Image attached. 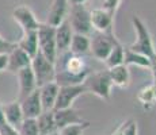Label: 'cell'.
I'll use <instances>...</instances> for the list:
<instances>
[{
  "label": "cell",
  "mask_w": 156,
  "mask_h": 135,
  "mask_svg": "<svg viewBox=\"0 0 156 135\" xmlns=\"http://www.w3.org/2000/svg\"><path fill=\"white\" fill-rule=\"evenodd\" d=\"M57 59H60V65L55 64V83L58 86L79 85L84 83V80L88 77L90 68L83 56H75L67 52L57 56Z\"/></svg>",
  "instance_id": "obj_1"
},
{
  "label": "cell",
  "mask_w": 156,
  "mask_h": 135,
  "mask_svg": "<svg viewBox=\"0 0 156 135\" xmlns=\"http://www.w3.org/2000/svg\"><path fill=\"white\" fill-rule=\"evenodd\" d=\"M132 26H133L134 32H136V41L129 46V49L139 53V54H143V56L148 57L155 66L156 65V50H155L154 41H152L151 32H149L148 27H147V25L137 15L132 16Z\"/></svg>",
  "instance_id": "obj_2"
},
{
  "label": "cell",
  "mask_w": 156,
  "mask_h": 135,
  "mask_svg": "<svg viewBox=\"0 0 156 135\" xmlns=\"http://www.w3.org/2000/svg\"><path fill=\"white\" fill-rule=\"evenodd\" d=\"M118 43V39L114 35V31H94L90 35V54L95 59L103 61L107 58L112 49Z\"/></svg>",
  "instance_id": "obj_3"
},
{
  "label": "cell",
  "mask_w": 156,
  "mask_h": 135,
  "mask_svg": "<svg viewBox=\"0 0 156 135\" xmlns=\"http://www.w3.org/2000/svg\"><path fill=\"white\" fill-rule=\"evenodd\" d=\"M84 86L87 93H92L98 96L99 99L109 100L112 95L113 83L109 76V72L106 70H98L94 73H90L88 77L84 80Z\"/></svg>",
  "instance_id": "obj_4"
},
{
  "label": "cell",
  "mask_w": 156,
  "mask_h": 135,
  "mask_svg": "<svg viewBox=\"0 0 156 135\" xmlns=\"http://www.w3.org/2000/svg\"><path fill=\"white\" fill-rule=\"evenodd\" d=\"M38 35V52L46 59L56 64L57 47H56V27L46 23H41L37 30Z\"/></svg>",
  "instance_id": "obj_5"
},
{
  "label": "cell",
  "mask_w": 156,
  "mask_h": 135,
  "mask_svg": "<svg viewBox=\"0 0 156 135\" xmlns=\"http://www.w3.org/2000/svg\"><path fill=\"white\" fill-rule=\"evenodd\" d=\"M68 22L75 34L91 35L94 32L91 25V18H90V10H87L86 5H69V12H68Z\"/></svg>",
  "instance_id": "obj_6"
},
{
  "label": "cell",
  "mask_w": 156,
  "mask_h": 135,
  "mask_svg": "<svg viewBox=\"0 0 156 135\" xmlns=\"http://www.w3.org/2000/svg\"><path fill=\"white\" fill-rule=\"evenodd\" d=\"M30 66H31V70H33V73H34L35 83H37L38 88L45 85V84H48V83L55 81V76H56L55 64L50 62L49 59L45 58L40 52L31 58Z\"/></svg>",
  "instance_id": "obj_7"
},
{
  "label": "cell",
  "mask_w": 156,
  "mask_h": 135,
  "mask_svg": "<svg viewBox=\"0 0 156 135\" xmlns=\"http://www.w3.org/2000/svg\"><path fill=\"white\" fill-rule=\"evenodd\" d=\"M84 93H87L84 84L60 86L58 95H57V100H56V104H55V108H53V110H62V108L72 107L73 101Z\"/></svg>",
  "instance_id": "obj_8"
},
{
  "label": "cell",
  "mask_w": 156,
  "mask_h": 135,
  "mask_svg": "<svg viewBox=\"0 0 156 135\" xmlns=\"http://www.w3.org/2000/svg\"><path fill=\"white\" fill-rule=\"evenodd\" d=\"M12 18L20 26V29L23 30V32L26 31H37L41 23L37 20L34 12L31 11V8L26 4H20L18 7L14 8L12 11Z\"/></svg>",
  "instance_id": "obj_9"
},
{
  "label": "cell",
  "mask_w": 156,
  "mask_h": 135,
  "mask_svg": "<svg viewBox=\"0 0 156 135\" xmlns=\"http://www.w3.org/2000/svg\"><path fill=\"white\" fill-rule=\"evenodd\" d=\"M90 18H91V25L94 31H112L113 30V20L114 15L105 8H94L90 11Z\"/></svg>",
  "instance_id": "obj_10"
},
{
  "label": "cell",
  "mask_w": 156,
  "mask_h": 135,
  "mask_svg": "<svg viewBox=\"0 0 156 135\" xmlns=\"http://www.w3.org/2000/svg\"><path fill=\"white\" fill-rule=\"evenodd\" d=\"M18 76V83H19V95H18V101L23 100L26 96L38 89L37 83H35L34 73L31 70V66L23 68L22 70H19L16 73Z\"/></svg>",
  "instance_id": "obj_11"
},
{
  "label": "cell",
  "mask_w": 156,
  "mask_h": 135,
  "mask_svg": "<svg viewBox=\"0 0 156 135\" xmlns=\"http://www.w3.org/2000/svg\"><path fill=\"white\" fill-rule=\"evenodd\" d=\"M19 103H20V108H22V112H23V118H26V119H37L44 111L38 89H35L33 93L26 96Z\"/></svg>",
  "instance_id": "obj_12"
},
{
  "label": "cell",
  "mask_w": 156,
  "mask_h": 135,
  "mask_svg": "<svg viewBox=\"0 0 156 135\" xmlns=\"http://www.w3.org/2000/svg\"><path fill=\"white\" fill-rule=\"evenodd\" d=\"M53 115H55V122H56L57 131L61 130V128H64V127H67V126L80 124V123L86 122L73 107L62 108V110H53Z\"/></svg>",
  "instance_id": "obj_13"
},
{
  "label": "cell",
  "mask_w": 156,
  "mask_h": 135,
  "mask_svg": "<svg viewBox=\"0 0 156 135\" xmlns=\"http://www.w3.org/2000/svg\"><path fill=\"white\" fill-rule=\"evenodd\" d=\"M68 12H69L68 0H53L50 10L48 12L46 25L57 27L60 23H62L68 18Z\"/></svg>",
  "instance_id": "obj_14"
},
{
  "label": "cell",
  "mask_w": 156,
  "mask_h": 135,
  "mask_svg": "<svg viewBox=\"0 0 156 135\" xmlns=\"http://www.w3.org/2000/svg\"><path fill=\"white\" fill-rule=\"evenodd\" d=\"M73 37V31H72L69 22L65 19L62 23H60L56 27V47H57V56L62 53L69 52L71 41Z\"/></svg>",
  "instance_id": "obj_15"
},
{
  "label": "cell",
  "mask_w": 156,
  "mask_h": 135,
  "mask_svg": "<svg viewBox=\"0 0 156 135\" xmlns=\"http://www.w3.org/2000/svg\"><path fill=\"white\" fill-rule=\"evenodd\" d=\"M30 64H31V58L27 56V53H25L16 45V47L7 56V69L5 70L16 74L23 68L30 66Z\"/></svg>",
  "instance_id": "obj_16"
},
{
  "label": "cell",
  "mask_w": 156,
  "mask_h": 135,
  "mask_svg": "<svg viewBox=\"0 0 156 135\" xmlns=\"http://www.w3.org/2000/svg\"><path fill=\"white\" fill-rule=\"evenodd\" d=\"M58 89L60 86L57 85L55 81L48 83L45 85L40 86V99H41V104H42V110L44 111H53L57 100V95H58Z\"/></svg>",
  "instance_id": "obj_17"
},
{
  "label": "cell",
  "mask_w": 156,
  "mask_h": 135,
  "mask_svg": "<svg viewBox=\"0 0 156 135\" xmlns=\"http://www.w3.org/2000/svg\"><path fill=\"white\" fill-rule=\"evenodd\" d=\"M2 112H3L5 122L15 128H18V126L25 119L23 118L22 108H20V103L18 100L10 101L7 104H2Z\"/></svg>",
  "instance_id": "obj_18"
},
{
  "label": "cell",
  "mask_w": 156,
  "mask_h": 135,
  "mask_svg": "<svg viewBox=\"0 0 156 135\" xmlns=\"http://www.w3.org/2000/svg\"><path fill=\"white\" fill-rule=\"evenodd\" d=\"M109 76L112 79L113 85L119 86V88H128L130 84V72L129 66L126 65H118V66H113L107 69Z\"/></svg>",
  "instance_id": "obj_19"
},
{
  "label": "cell",
  "mask_w": 156,
  "mask_h": 135,
  "mask_svg": "<svg viewBox=\"0 0 156 135\" xmlns=\"http://www.w3.org/2000/svg\"><path fill=\"white\" fill-rule=\"evenodd\" d=\"M18 47L23 50L25 53H27V56L30 58L35 56L38 53V35L37 31H26L23 32L22 38L19 39V42H16Z\"/></svg>",
  "instance_id": "obj_20"
},
{
  "label": "cell",
  "mask_w": 156,
  "mask_h": 135,
  "mask_svg": "<svg viewBox=\"0 0 156 135\" xmlns=\"http://www.w3.org/2000/svg\"><path fill=\"white\" fill-rule=\"evenodd\" d=\"M38 126V135H50L57 131L55 115L53 111H42L40 116L37 118Z\"/></svg>",
  "instance_id": "obj_21"
},
{
  "label": "cell",
  "mask_w": 156,
  "mask_h": 135,
  "mask_svg": "<svg viewBox=\"0 0 156 135\" xmlns=\"http://www.w3.org/2000/svg\"><path fill=\"white\" fill-rule=\"evenodd\" d=\"M136 99L145 111L152 110L156 104V85L151 84V85H147L141 88L139 91V93H137Z\"/></svg>",
  "instance_id": "obj_22"
},
{
  "label": "cell",
  "mask_w": 156,
  "mask_h": 135,
  "mask_svg": "<svg viewBox=\"0 0 156 135\" xmlns=\"http://www.w3.org/2000/svg\"><path fill=\"white\" fill-rule=\"evenodd\" d=\"M124 65H126V66L134 65V66L148 68V69H152V66H154L152 61L148 58V57H145V56H143V54H139V53L133 52V50H130L129 47H125Z\"/></svg>",
  "instance_id": "obj_23"
},
{
  "label": "cell",
  "mask_w": 156,
  "mask_h": 135,
  "mask_svg": "<svg viewBox=\"0 0 156 135\" xmlns=\"http://www.w3.org/2000/svg\"><path fill=\"white\" fill-rule=\"evenodd\" d=\"M69 53L75 56H87L90 54V37L83 34H75L72 37L71 46H69Z\"/></svg>",
  "instance_id": "obj_24"
},
{
  "label": "cell",
  "mask_w": 156,
  "mask_h": 135,
  "mask_svg": "<svg viewBox=\"0 0 156 135\" xmlns=\"http://www.w3.org/2000/svg\"><path fill=\"white\" fill-rule=\"evenodd\" d=\"M124 53H125V47L118 42L112 49V52L107 56V58L105 59V64H106L107 69L124 64Z\"/></svg>",
  "instance_id": "obj_25"
},
{
  "label": "cell",
  "mask_w": 156,
  "mask_h": 135,
  "mask_svg": "<svg viewBox=\"0 0 156 135\" xmlns=\"http://www.w3.org/2000/svg\"><path fill=\"white\" fill-rule=\"evenodd\" d=\"M19 135H38V126L37 119H23L22 123L18 126Z\"/></svg>",
  "instance_id": "obj_26"
},
{
  "label": "cell",
  "mask_w": 156,
  "mask_h": 135,
  "mask_svg": "<svg viewBox=\"0 0 156 135\" xmlns=\"http://www.w3.org/2000/svg\"><path fill=\"white\" fill-rule=\"evenodd\" d=\"M90 127V122L80 123V124H71L58 130V135H83L84 131Z\"/></svg>",
  "instance_id": "obj_27"
},
{
  "label": "cell",
  "mask_w": 156,
  "mask_h": 135,
  "mask_svg": "<svg viewBox=\"0 0 156 135\" xmlns=\"http://www.w3.org/2000/svg\"><path fill=\"white\" fill-rule=\"evenodd\" d=\"M15 47H16V42H10L0 35V54L8 56Z\"/></svg>",
  "instance_id": "obj_28"
},
{
  "label": "cell",
  "mask_w": 156,
  "mask_h": 135,
  "mask_svg": "<svg viewBox=\"0 0 156 135\" xmlns=\"http://www.w3.org/2000/svg\"><path fill=\"white\" fill-rule=\"evenodd\" d=\"M119 3H121V0H102V8H105L106 11H109V12H112L113 15L115 14L117 8H118Z\"/></svg>",
  "instance_id": "obj_29"
},
{
  "label": "cell",
  "mask_w": 156,
  "mask_h": 135,
  "mask_svg": "<svg viewBox=\"0 0 156 135\" xmlns=\"http://www.w3.org/2000/svg\"><path fill=\"white\" fill-rule=\"evenodd\" d=\"M124 135H139V128H137V122L136 120H133V119L126 120Z\"/></svg>",
  "instance_id": "obj_30"
},
{
  "label": "cell",
  "mask_w": 156,
  "mask_h": 135,
  "mask_svg": "<svg viewBox=\"0 0 156 135\" xmlns=\"http://www.w3.org/2000/svg\"><path fill=\"white\" fill-rule=\"evenodd\" d=\"M125 126H126V122H122L118 127L112 133V135H124V131H125Z\"/></svg>",
  "instance_id": "obj_31"
},
{
  "label": "cell",
  "mask_w": 156,
  "mask_h": 135,
  "mask_svg": "<svg viewBox=\"0 0 156 135\" xmlns=\"http://www.w3.org/2000/svg\"><path fill=\"white\" fill-rule=\"evenodd\" d=\"M5 69H7V56L0 54V72L5 70Z\"/></svg>",
  "instance_id": "obj_32"
},
{
  "label": "cell",
  "mask_w": 156,
  "mask_h": 135,
  "mask_svg": "<svg viewBox=\"0 0 156 135\" xmlns=\"http://www.w3.org/2000/svg\"><path fill=\"white\" fill-rule=\"evenodd\" d=\"M69 5H83L87 3V0H68Z\"/></svg>",
  "instance_id": "obj_33"
},
{
  "label": "cell",
  "mask_w": 156,
  "mask_h": 135,
  "mask_svg": "<svg viewBox=\"0 0 156 135\" xmlns=\"http://www.w3.org/2000/svg\"><path fill=\"white\" fill-rule=\"evenodd\" d=\"M152 76H154V85H156V65L155 66H152Z\"/></svg>",
  "instance_id": "obj_34"
},
{
  "label": "cell",
  "mask_w": 156,
  "mask_h": 135,
  "mask_svg": "<svg viewBox=\"0 0 156 135\" xmlns=\"http://www.w3.org/2000/svg\"><path fill=\"white\" fill-rule=\"evenodd\" d=\"M50 135H58V131H56V133H53V134H50Z\"/></svg>",
  "instance_id": "obj_35"
}]
</instances>
